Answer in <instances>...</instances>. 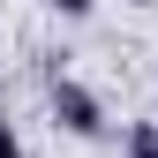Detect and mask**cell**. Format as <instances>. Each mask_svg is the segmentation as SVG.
Wrapping results in <instances>:
<instances>
[{
    "mask_svg": "<svg viewBox=\"0 0 158 158\" xmlns=\"http://www.w3.org/2000/svg\"><path fill=\"white\" fill-rule=\"evenodd\" d=\"M53 121L68 135H83V143H98V135H106V106H98V90H83L75 75H53Z\"/></svg>",
    "mask_w": 158,
    "mask_h": 158,
    "instance_id": "1",
    "label": "cell"
},
{
    "mask_svg": "<svg viewBox=\"0 0 158 158\" xmlns=\"http://www.w3.org/2000/svg\"><path fill=\"white\" fill-rule=\"evenodd\" d=\"M121 151H128V158H158V121H128Z\"/></svg>",
    "mask_w": 158,
    "mask_h": 158,
    "instance_id": "2",
    "label": "cell"
},
{
    "mask_svg": "<svg viewBox=\"0 0 158 158\" xmlns=\"http://www.w3.org/2000/svg\"><path fill=\"white\" fill-rule=\"evenodd\" d=\"M45 8H53V15H68V23H83V15L98 8V0H45Z\"/></svg>",
    "mask_w": 158,
    "mask_h": 158,
    "instance_id": "3",
    "label": "cell"
},
{
    "mask_svg": "<svg viewBox=\"0 0 158 158\" xmlns=\"http://www.w3.org/2000/svg\"><path fill=\"white\" fill-rule=\"evenodd\" d=\"M0 158H23V143H15V128H8V113H0Z\"/></svg>",
    "mask_w": 158,
    "mask_h": 158,
    "instance_id": "4",
    "label": "cell"
},
{
    "mask_svg": "<svg viewBox=\"0 0 158 158\" xmlns=\"http://www.w3.org/2000/svg\"><path fill=\"white\" fill-rule=\"evenodd\" d=\"M128 8H151V0H128Z\"/></svg>",
    "mask_w": 158,
    "mask_h": 158,
    "instance_id": "5",
    "label": "cell"
}]
</instances>
